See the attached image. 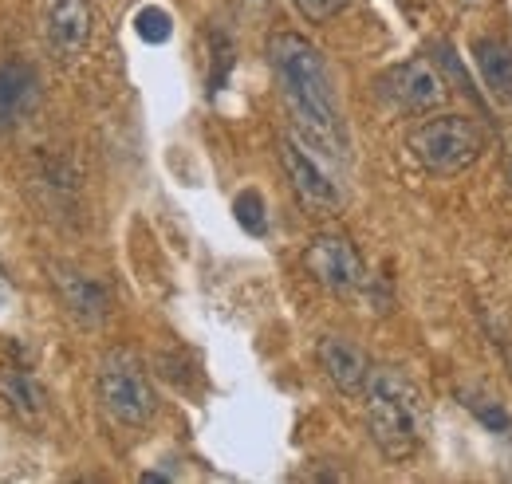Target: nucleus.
<instances>
[{"instance_id": "nucleus-18", "label": "nucleus", "mask_w": 512, "mask_h": 484, "mask_svg": "<svg viewBox=\"0 0 512 484\" xmlns=\"http://www.w3.org/2000/svg\"><path fill=\"white\" fill-rule=\"evenodd\" d=\"M505 174H509V182H512V134L505 138Z\"/></svg>"}, {"instance_id": "nucleus-13", "label": "nucleus", "mask_w": 512, "mask_h": 484, "mask_svg": "<svg viewBox=\"0 0 512 484\" xmlns=\"http://www.w3.org/2000/svg\"><path fill=\"white\" fill-rule=\"evenodd\" d=\"M473 60L481 67V79L489 83V91L512 107V44L497 36H481L473 40Z\"/></svg>"}, {"instance_id": "nucleus-15", "label": "nucleus", "mask_w": 512, "mask_h": 484, "mask_svg": "<svg viewBox=\"0 0 512 484\" xmlns=\"http://www.w3.org/2000/svg\"><path fill=\"white\" fill-rule=\"evenodd\" d=\"M237 221L249 229V233H264V201H260V193L256 189H249V193H241L237 197Z\"/></svg>"}, {"instance_id": "nucleus-2", "label": "nucleus", "mask_w": 512, "mask_h": 484, "mask_svg": "<svg viewBox=\"0 0 512 484\" xmlns=\"http://www.w3.org/2000/svg\"><path fill=\"white\" fill-rule=\"evenodd\" d=\"M363 398H367V433L379 445V453L386 461H410L426 433V406L418 386L402 370L383 366L371 370Z\"/></svg>"}, {"instance_id": "nucleus-4", "label": "nucleus", "mask_w": 512, "mask_h": 484, "mask_svg": "<svg viewBox=\"0 0 512 484\" xmlns=\"http://www.w3.org/2000/svg\"><path fill=\"white\" fill-rule=\"evenodd\" d=\"M99 402L111 414V422H119L123 429H142L154 418L158 394L134 351H107V359L99 363Z\"/></svg>"}, {"instance_id": "nucleus-9", "label": "nucleus", "mask_w": 512, "mask_h": 484, "mask_svg": "<svg viewBox=\"0 0 512 484\" xmlns=\"http://www.w3.org/2000/svg\"><path fill=\"white\" fill-rule=\"evenodd\" d=\"M316 359H320V370L327 374V382L339 394H347V398L363 394L367 390V378L375 370L371 359H367V351L359 343L343 339V335H323L320 347H316Z\"/></svg>"}, {"instance_id": "nucleus-8", "label": "nucleus", "mask_w": 512, "mask_h": 484, "mask_svg": "<svg viewBox=\"0 0 512 484\" xmlns=\"http://www.w3.org/2000/svg\"><path fill=\"white\" fill-rule=\"evenodd\" d=\"M91 4L87 0H44V40L60 63L79 60L91 44Z\"/></svg>"}, {"instance_id": "nucleus-3", "label": "nucleus", "mask_w": 512, "mask_h": 484, "mask_svg": "<svg viewBox=\"0 0 512 484\" xmlns=\"http://www.w3.org/2000/svg\"><path fill=\"white\" fill-rule=\"evenodd\" d=\"M410 154L430 170V174H442L453 178L461 170H469L481 150H485V130L465 115H438V119L418 122L406 138Z\"/></svg>"}, {"instance_id": "nucleus-12", "label": "nucleus", "mask_w": 512, "mask_h": 484, "mask_svg": "<svg viewBox=\"0 0 512 484\" xmlns=\"http://www.w3.org/2000/svg\"><path fill=\"white\" fill-rule=\"evenodd\" d=\"M0 402L28 425L40 422L48 410V394L28 370H0Z\"/></svg>"}, {"instance_id": "nucleus-17", "label": "nucleus", "mask_w": 512, "mask_h": 484, "mask_svg": "<svg viewBox=\"0 0 512 484\" xmlns=\"http://www.w3.org/2000/svg\"><path fill=\"white\" fill-rule=\"evenodd\" d=\"M469 406L481 414V422L485 425H493V429H509V418L501 414V406H497V410H493V406H481V402H469Z\"/></svg>"}, {"instance_id": "nucleus-16", "label": "nucleus", "mask_w": 512, "mask_h": 484, "mask_svg": "<svg viewBox=\"0 0 512 484\" xmlns=\"http://www.w3.org/2000/svg\"><path fill=\"white\" fill-rule=\"evenodd\" d=\"M296 8H300V16L304 20H312V24H327V20H335L351 0H292Z\"/></svg>"}, {"instance_id": "nucleus-11", "label": "nucleus", "mask_w": 512, "mask_h": 484, "mask_svg": "<svg viewBox=\"0 0 512 484\" xmlns=\"http://www.w3.org/2000/svg\"><path fill=\"white\" fill-rule=\"evenodd\" d=\"M56 292H60V300H64L67 311H71L79 323H87V327L103 323L107 311H111V292H107L99 280H91V276H83V272H71L64 264H56Z\"/></svg>"}, {"instance_id": "nucleus-10", "label": "nucleus", "mask_w": 512, "mask_h": 484, "mask_svg": "<svg viewBox=\"0 0 512 484\" xmlns=\"http://www.w3.org/2000/svg\"><path fill=\"white\" fill-rule=\"evenodd\" d=\"M40 107V75L24 60L0 63V130L28 122Z\"/></svg>"}, {"instance_id": "nucleus-1", "label": "nucleus", "mask_w": 512, "mask_h": 484, "mask_svg": "<svg viewBox=\"0 0 512 484\" xmlns=\"http://www.w3.org/2000/svg\"><path fill=\"white\" fill-rule=\"evenodd\" d=\"M268 60H272L280 95L288 103V115L296 122L300 138L327 158L347 162L343 115H339V99H335V87H331L320 52L296 32H276L268 40Z\"/></svg>"}, {"instance_id": "nucleus-14", "label": "nucleus", "mask_w": 512, "mask_h": 484, "mask_svg": "<svg viewBox=\"0 0 512 484\" xmlns=\"http://www.w3.org/2000/svg\"><path fill=\"white\" fill-rule=\"evenodd\" d=\"M134 28H138V36H142L146 44H166L174 24H170V16H166L162 8H142L138 20H134Z\"/></svg>"}, {"instance_id": "nucleus-6", "label": "nucleus", "mask_w": 512, "mask_h": 484, "mask_svg": "<svg viewBox=\"0 0 512 484\" xmlns=\"http://www.w3.org/2000/svg\"><path fill=\"white\" fill-rule=\"evenodd\" d=\"M280 166H284L288 182L296 189L300 205H304L312 217H335V213L343 209L339 185L331 182V174L323 170L320 162H316L296 138H284V142H280Z\"/></svg>"}, {"instance_id": "nucleus-5", "label": "nucleus", "mask_w": 512, "mask_h": 484, "mask_svg": "<svg viewBox=\"0 0 512 484\" xmlns=\"http://www.w3.org/2000/svg\"><path fill=\"white\" fill-rule=\"evenodd\" d=\"M304 268H308V276L320 288L335 292V296H351L367 280L359 248L347 241L343 233H320L316 241L308 244V252H304Z\"/></svg>"}, {"instance_id": "nucleus-19", "label": "nucleus", "mask_w": 512, "mask_h": 484, "mask_svg": "<svg viewBox=\"0 0 512 484\" xmlns=\"http://www.w3.org/2000/svg\"><path fill=\"white\" fill-rule=\"evenodd\" d=\"M4 300H8V284H4V272H0V307H4Z\"/></svg>"}, {"instance_id": "nucleus-7", "label": "nucleus", "mask_w": 512, "mask_h": 484, "mask_svg": "<svg viewBox=\"0 0 512 484\" xmlns=\"http://www.w3.org/2000/svg\"><path fill=\"white\" fill-rule=\"evenodd\" d=\"M383 95L398 111L426 115V111H434V107L446 103V79H442V71H438L434 63L418 56V60H406L386 71Z\"/></svg>"}]
</instances>
